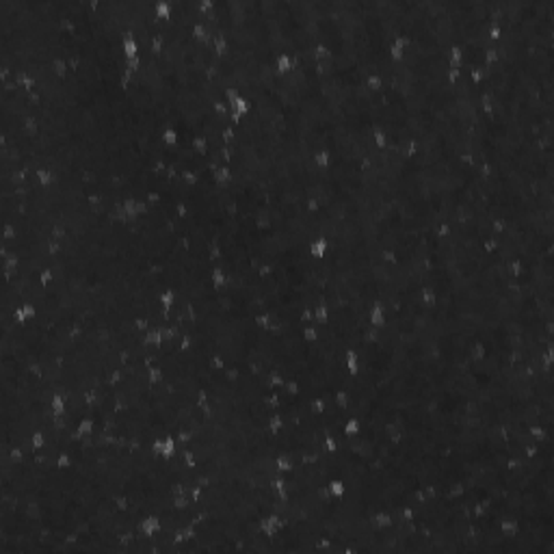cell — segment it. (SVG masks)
Instances as JSON below:
<instances>
[{
    "instance_id": "1",
    "label": "cell",
    "mask_w": 554,
    "mask_h": 554,
    "mask_svg": "<svg viewBox=\"0 0 554 554\" xmlns=\"http://www.w3.org/2000/svg\"><path fill=\"white\" fill-rule=\"evenodd\" d=\"M329 249V238H319L314 243H310V254L316 258H325V251Z\"/></svg>"
}]
</instances>
